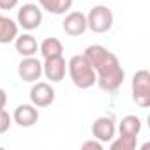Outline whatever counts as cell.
<instances>
[{
	"label": "cell",
	"mask_w": 150,
	"mask_h": 150,
	"mask_svg": "<svg viewBox=\"0 0 150 150\" xmlns=\"http://www.w3.org/2000/svg\"><path fill=\"white\" fill-rule=\"evenodd\" d=\"M96 71V83L104 92H117L125 78V71L115 53L103 44H90L83 53Z\"/></svg>",
	"instance_id": "6da1fadb"
},
{
	"label": "cell",
	"mask_w": 150,
	"mask_h": 150,
	"mask_svg": "<svg viewBox=\"0 0 150 150\" xmlns=\"http://www.w3.org/2000/svg\"><path fill=\"white\" fill-rule=\"evenodd\" d=\"M67 72L72 85L81 90L96 85V71L85 55H72L67 62Z\"/></svg>",
	"instance_id": "7a4b0ae2"
},
{
	"label": "cell",
	"mask_w": 150,
	"mask_h": 150,
	"mask_svg": "<svg viewBox=\"0 0 150 150\" xmlns=\"http://www.w3.org/2000/svg\"><path fill=\"white\" fill-rule=\"evenodd\" d=\"M113 11L108 6H94L87 14V27L94 34H106L113 27Z\"/></svg>",
	"instance_id": "3957f363"
},
{
	"label": "cell",
	"mask_w": 150,
	"mask_h": 150,
	"mask_svg": "<svg viewBox=\"0 0 150 150\" xmlns=\"http://www.w3.org/2000/svg\"><path fill=\"white\" fill-rule=\"evenodd\" d=\"M131 94L132 101L139 108L150 106V72L146 69H139L134 72L131 81Z\"/></svg>",
	"instance_id": "277c9868"
},
{
	"label": "cell",
	"mask_w": 150,
	"mask_h": 150,
	"mask_svg": "<svg viewBox=\"0 0 150 150\" xmlns=\"http://www.w3.org/2000/svg\"><path fill=\"white\" fill-rule=\"evenodd\" d=\"M16 23H18V27H21L25 30L39 28L42 23V9L37 4H23L18 9Z\"/></svg>",
	"instance_id": "5b68a950"
},
{
	"label": "cell",
	"mask_w": 150,
	"mask_h": 150,
	"mask_svg": "<svg viewBox=\"0 0 150 150\" xmlns=\"http://www.w3.org/2000/svg\"><path fill=\"white\" fill-rule=\"evenodd\" d=\"M30 103L35 108H46L55 103V88L46 81H35L30 88Z\"/></svg>",
	"instance_id": "8992f818"
},
{
	"label": "cell",
	"mask_w": 150,
	"mask_h": 150,
	"mask_svg": "<svg viewBox=\"0 0 150 150\" xmlns=\"http://www.w3.org/2000/svg\"><path fill=\"white\" fill-rule=\"evenodd\" d=\"M18 76L27 83H35L42 76V62L35 57H23L18 64Z\"/></svg>",
	"instance_id": "52a82bcc"
},
{
	"label": "cell",
	"mask_w": 150,
	"mask_h": 150,
	"mask_svg": "<svg viewBox=\"0 0 150 150\" xmlns=\"http://www.w3.org/2000/svg\"><path fill=\"white\" fill-rule=\"evenodd\" d=\"M62 28L71 37L83 35L88 30V27H87V14H83L81 11H71V13H67L65 18H64V21H62Z\"/></svg>",
	"instance_id": "ba28073f"
},
{
	"label": "cell",
	"mask_w": 150,
	"mask_h": 150,
	"mask_svg": "<svg viewBox=\"0 0 150 150\" xmlns=\"http://www.w3.org/2000/svg\"><path fill=\"white\" fill-rule=\"evenodd\" d=\"M115 132H117V125H115L113 117L103 115V117L96 118L92 124V136L96 139H99L101 143H110L115 138Z\"/></svg>",
	"instance_id": "9c48e42d"
},
{
	"label": "cell",
	"mask_w": 150,
	"mask_h": 150,
	"mask_svg": "<svg viewBox=\"0 0 150 150\" xmlns=\"http://www.w3.org/2000/svg\"><path fill=\"white\" fill-rule=\"evenodd\" d=\"M65 71H67V64H65V58L62 55L44 58V62H42V74L51 83L62 81L65 78Z\"/></svg>",
	"instance_id": "30bf717a"
},
{
	"label": "cell",
	"mask_w": 150,
	"mask_h": 150,
	"mask_svg": "<svg viewBox=\"0 0 150 150\" xmlns=\"http://www.w3.org/2000/svg\"><path fill=\"white\" fill-rule=\"evenodd\" d=\"M13 120L20 127H32L39 120V110L32 103L30 104H20L13 113Z\"/></svg>",
	"instance_id": "8fae6325"
},
{
	"label": "cell",
	"mask_w": 150,
	"mask_h": 150,
	"mask_svg": "<svg viewBox=\"0 0 150 150\" xmlns=\"http://www.w3.org/2000/svg\"><path fill=\"white\" fill-rule=\"evenodd\" d=\"M20 34V27L14 20H11L6 14H0V44L14 42V39Z\"/></svg>",
	"instance_id": "7c38bea8"
},
{
	"label": "cell",
	"mask_w": 150,
	"mask_h": 150,
	"mask_svg": "<svg viewBox=\"0 0 150 150\" xmlns=\"http://www.w3.org/2000/svg\"><path fill=\"white\" fill-rule=\"evenodd\" d=\"M14 48L21 57H35L39 44L32 34H21V35L18 34V37L14 39Z\"/></svg>",
	"instance_id": "4fadbf2b"
},
{
	"label": "cell",
	"mask_w": 150,
	"mask_h": 150,
	"mask_svg": "<svg viewBox=\"0 0 150 150\" xmlns=\"http://www.w3.org/2000/svg\"><path fill=\"white\" fill-rule=\"evenodd\" d=\"M139 132H141V120H139V117H136V115H125L120 120V124H118V134L138 138Z\"/></svg>",
	"instance_id": "5bb4252c"
},
{
	"label": "cell",
	"mask_w": 150,
	"mask_h": 150,
	"mask_svg": "<svg viewBox=\"0 0 150 150\" xmlns=\"http://www.w3.org/2000/svg\"><path fill=\"white\" fill-rule=\"evenodd\" d=\"M39 7L48 11L50 14H65L72 7V0H39Z\"/></svg>",
	"instance_id": "9a60e30c"
},
{
	"label": "cell",
	"mask_w": 150,
	"mask_h": 150,
	"mask_svg": "<svg viewBox=\"0 0 150 150\" xmlns=\"http://www.w3.org/2000/svg\"><path fill=\"white\" fill-rule=\"evenodd\" d=\"M39 51L42 58H50V57H58L64 53V44L57 39V37H46L41 44H39Z\"/></svg>",
	"instance_id": "2e32d148"
},
{
	"label": "cell",
	"mask_w": 150,
	"mask_h": 150,
	"mask_svg": "<svg viewBox=\"0 0 150 150\" xmlns=\"http://www.w3.org/2000/svg\"><path fill=\"white\" fill-rule=\"evenodd\" d=\"M136 143H138V138L118 134L117 139L113 138V139L110 141V148H111V150H134V148H136Z\"/></svg>",
	"instance_id": "e0dca14e"
},
{
	"label": "cell",
	"mask_w": 150,
	"mask_h": 150,
	"mask_svg": "<svg viewBox=\"0 0 150 150\" xmlns=\"http://www.w3.org/2000/svg\"><path fill=\"white\" fill-rule=\"evenodd\" d=\"M11 124H13V117L6 110H0V134L7 132L9 127H11Z\"/></svg>",
	"instance_id": "ac0fdd59"
},
{
	"label": "cell",
	"mask_w": 150,
	"mask_h": 150,
	"mask_svg": "<svg viewBox=\"0 0 150 150\" xmlns=\"http://www.w3.org/2000/svg\"><path fill=\"white\" fill-rule=\"evenodd\" d=\"M103 145L104 143H101L99 139H88V141H83L81 143V150H103Z\"/></svg>",
	"instance_id": "d6986e66"
},
{
	"label": "cell",
	"mask_w": 150,
	"mask_h": 150,
	"mask_svg": "<svg viewBox=\"0 0 150 150\" xmlns=\"http://www.w3.org/2000/svg\"><path fill=\"white\" fill-rule=\"evenodd\" d=\"M18 6V0H0V9L2 11H11Z\"/></svg>",
	"instance_id": "ffe728a7"
},
{
	"label": "cell",
	"mask_w": 150,
	"mask_h": 150,
	"mask_svg": "<svg viewBox=\"0 0 150 150\" xmlns=\"http://www.w3.org/2000/svg\"><path fill=\"white\" fill-rule=\"evenodd\" d=\"M7 104V92L4 88H0V110H4Z\"/></svg>",
	"instance_id": "44dd1931"
}]
</instances>
